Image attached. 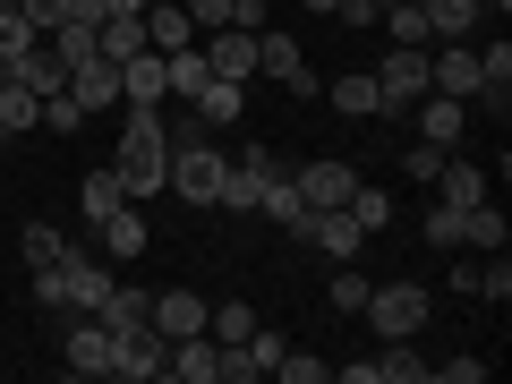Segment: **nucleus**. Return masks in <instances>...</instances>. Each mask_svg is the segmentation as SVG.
<instances>
[{
	"label": "nucleus",
	"mask_w": 512,
	"mask_h": 384,
	"mask_svg": "<svg viewBox=\"0 0 512 384\" xmlns=\"http://www.w3.org/2000/svg\"><path fill=\"white\" fill-rule=\"evenodd\" d=\"M111 171H120L128 205H146V197H163V188H171V128H163V111H128V120H120Z\"/></svg>",
	"instance_id": "1"
},
{
	"label": "nucleus",
	"mask_w": 512,
	"mask_h": 384,
	"mask_svg": "<svg viewBox=\"0 0 512 384\" xmlns=\"http://www.w3.org/2000/svg\"><path fill=\"white\" fill-rule=\"evenodd\" d=\"M222 180H231V154L214 146V128H205V120H180V128H171V197L222 205Z\"/></svg>",
	"instance_id": "2"
},
{
	"label": "nucleus",
	"mask_w": 512,
	"mask_h": 384,
	"mask_svg": "<svg viewBox=\"0 0 512 384\" xmlns=\"http://www.w3.org/2000/svg\"><path fill=\"white\" fill-rule=\"evenodd\" d=\"M111 282H120L111 265H94L86 248H69L60 265H43V274H35V299H43V308H60V316H94Z\"/></svg>",
	"instance_id": "3"
},
{
	"label": "nucleus",
	"mask_w": 512,
	"mask_h": 384,
	"mask_svg": "<svg viewBox=\"0 0 512 384\" xmlns=\"http://www.w3.org/2000/svg\"><path fill=\"white\" fill-rule=\"evenodd\" d=\"M367 325H376V342H410V333H427V316H436V291L427 282H367Z\"/></svg>",
	"instance_id": "4"
},
{
	"label": "nucleus",
	"mask_w": 512,
	"mask_h": 384,
	"mask_svg": "<svg viewBox=\"0 0 512 384\" xmlns=\"http://www.w3.org/2000/svg\"><path fill=\"white\" fill-rule=\"evenodd\" d=\"M376 86H384V120H402V111L427 94V43H384Z\"/></svg>",
	"instance_id": "5"
},
{
	"label": "nucleus",
	"mask_w": 512,
	"mask_h": 384,
	"mask_svg": "<svg viewBox=\"0 0 512 384\" xmlns=\"http://www.w3.org/2000/svg\"><path fill=\"white\" fill-rule=\"evenodd\" d=\"M111 376H120V384H163V376H171V342H163L154 325L111 333Z\"/></svg>",
	"instance_id": "6"
},
{
	"label": "nucleus",
	"mask_w": 512,
	"mask_h": 384,
	"mask_svg": "<svg viewBox=\"0 0 512 384\" xmlns=\"http://www.w3.org/2000/svg\"><path fill=\"white\" fill-rule=\"evenodd\" d=\"M256 77H274L282 94H316V69H308V52H299L291 35H282V26H256Z\"/></svg>",
	"instance_id": "7"
},
{
	"label": "nucleus",
	"mask_w": 512,
	"mask_h": 384,
	"mask_svg": "<svg viewBox=\"0 0 512 384\" xmlns=\"http://www.w3.org/2000/svg\"><path fill=\"white\" fill-rule=\"evenodd\" d=\"M282 180V154L274 146H248V154H231V180H222V214H256V197Z\"/></svg>",
	"instance_id": "8"
},
{
	"label": "nucleus",
	"mask_w": 512,
	"mask_h": 384,
	"mask_svg": "<svg viewBox=\"0 0 512 384\" xmlns=\"http://www.w3.org/2000/svg\"><path fill=\"white\" fill-rule=\"evenodd\" d=\"M427 94H453V103H478V94H487V77H478V43H444V52L427 60Z\"/></svg>",
	"instance_id": "9"
},
{
	"label": "nucleus",
	"mask_w": 512,
	"mask_h": 384,
	"mask_svg": "<svg viewBox=\"0 0 512 384\" xmlns=\"http://www.w3.org/2000/svg\"><path fill=\"white\" fill-rule=\"evenodd\" d=\"M60 367H69V376H111V325L103 316H77L69 333H60Z\"/></svg>",
	"instance_id": "10"
},
{
	"label": "nucleus",
	"mask_w": 512,
	"mask_h": 384,
	"mask_svg": "<svg viewBox=\"0 0 512 384\" xmlns=\"http://www.w3.org/2000/svg\"><path fill=\"white\" fill-rule=\"evenodd\" d=\"M163 94H171V77H163V52H154V43L120 60V103L128 111H163Z\"/></svg>",
	"instance_id": "11"
},
{
	"label": "nucleus",
	"mask_w": 512,
	"mask_h": 384,
	"mask_svg": "<svg viewBox=\"0 0 512 384\" xmlns=\"http://www.w3.org/2000/svg\"><path fill=\"white\" fill-rule=\"evenodd\" d=\"M197 43H205V69H214V77H231V86L256 77V35H248V26H214V35H197Z\"/></svg>",
	"instance_id": "12"
},
{
	"label": "nucleus",
	"mask_w": 512,
	"mask_h": 384,
	"mask_svg": "<svg viewBox=\"0 0 512 384\" xmlns=\"http://www.w3.org/2000/svg\"><path fill=\"white\" fill-rule=\"evenodd\" d=\"M291 188L308 197V214H333V205H350V188H359V171H350L342 154H325V163H308V171H299Z\"/></svg>",
	"instance_id": "13"
},
{
	"label": "nucleus",
	"mask_w": 512,
	"mask_h": 384,
	"mask_svg": "<svg viewBox=\"0 0 512 384\" xmlns=\"http://www.w3.org/2000/svg\"><path fill=\"white\" fill-rule=\"evenodd\" d=\"M410 111H419V146H444V154H453L461 137H470V103H453V94H419Z\"/></svg>",
	"instance_id": "14"
},
{
	"label": "nucleus",
	"mask_w": 512,
	"mask_h": 384,
	"mask_svg": "<svg viewBox=\"0 0 512 384\" xmlns=\"http://www.w3.org/2000/svg\"><path fill=\"white\" fill-rule=\"evenodd\" d=\"M94 239H103L111 265H128V256H146V248H154V222H146V205H120V214L94 222Z\"/></svg>",
	"instance_id": "15"
},
{
	"label": "nucleus",
	"mask_w": 512,
	"mask_h": 384,
	"mask_svg": "<svg viewBox=\"0 0 512 384\" xmlns=\"http://www.w3.org/2000/svg\"><path fill=\"white\" fill-rule=\"evenodd\" d=\"M69 103L86 111V120H94V111H111V103H120V60H103V52L77 60V69H69Z\"/></svg>",
	"instance_id": "16"
},
{
	"label": "nucleus",
	"mask_w": 512,
	"mask_h": 384,
	"mask_svg": "<svg viewBox=\"0 0 512 384\" xmlns=\"http://www.w3.org/2000/svg\"><path fill=\"white\" fill-rule=\"evenodd\" d=\"M308 248H325L333 265H359L367 231H359V222H350V205H333V214H316V222H308Z\"/></svg>",
	"instance_id": "17"
},
{
	"label": "nucleus",
	"mask_w": 512,
	"mask_h": 384,
	"mask_svg": "<svg viewBox=\"0 0 512 384\" xmlns=\"http://www.w3.org/2000/svg\"><path fill=\"white\" fill-rule=\"evenodd\" d=\"M427 188H436V205H487V171H478L470 154H444Z\"/></svg>",
	"instance_id": "18"
},
{
	"label": "nucleus",
	"mask_w": 512,
	"mask_h": 384,
	"mask_svg": "<svg viewBox=\"0 0 512 384\" xmlns=\"http://www.w3.org/2000/svg\"><path fill=\"white\" fill-rule=\"evenodd\" d=\"M205 308H214L205 291H163V299H154V316H146V325L163 333V342H180V333H205Z\"/></svg>",
	"instance_id": "19"
},
{
	"label": "nucleus",
	"mask_w": 512,
	"mask_h": 384,
	"mask_svg": "<svg viewBox=\"0 0 512 384\" xmlns=\"http://www.w3.org/2000/svg\"><path fill=\"white\" fill-rule=\"evenodd\" d=\"M171 376L180 384H222V342L214 333H180L171 342Z\"/></svg>",
	"instance_id": "20"
},
{
	"label": "nucleus",
	"mask_w": 512,
	"mask_h": 384,
	"mask_svg": "<svg viewBox=\"0 0 512 384\" xmlns=\"http://www.w3.org/2000/svg\"><path fill=\"white\" fill-rule=\"evenodd\" d=\"M0 77H18L26 94H60V86H69V60H60L52 43H35V52H26V60H9Z\"/></svg>",
	"instance_id": "21"
},
{
	"label": "nucleus",
	"mask_w": 512,
	"mask_h": 384,
	"mask_svg": "<svg viewBox=\"0 0 512 384\" xmlns=\"http://www.w3.org/2000/svg\"><path fill=\"white\" fill-rule=\"evenodd\" d=\"M333 111H342V120H384V86H376V69L333 77Z\"/></svg>",
	"instance_id": "22"
},
{
	"label": "nucleus",
	"mask_w": 512,
	"mask_h": 384,
	"mask_svg": "<svg viewBox=\"0 0 512 384\" xmlns=\"http://www.w3.org/2000/svg\"><path fill=\"white\" fill-rule=\"evenodd\" d=\"M427 376H436V359L419 350V333H410V342H384V350H376V384H427Z\"/></svg>",
	"instance_id": "23"
},
{
	"label": "nucleus",
	"mask_w": 512,
	"mask_h": 384,
	"mask_svg": "<svg viewBox=\"0 0 512 384\" xmlns=\"http://www.w3.org/2000/svg\"><path fill=\"white\" fill-rule=\"evenodd\" d=\"M146 43L154 52H188V43H197V26H188L180 0H146Z\"/></svg>",
	"instance_id": "24"
},
{
	"label": "nucleus",
	"mask_w": 512,
	"mask_h": 384,
	"mask_svg": "<svg viewBox=\"0 0 512 384\" xmlns=\"http://www.w3.org/2000/svg\"><path fill=\"white\" fill-rule=\"evenodd\" d=\"M256 214H265V222H282V231H291V239H308V197H299V188H291V171H282V180L274 188H265V197H256Z\"/></svg>",
	"instance_id": "25"
},
{
	"label": "nucleus",
	"mask_w": 512,
	"mask_h": 384,
	"mask_svg": "<svg viewBox=\"0 0 512 384\" xmlns=\"http://www.w3.org/2000/svg\"><path fill=\"white\" fill-rule=\"evenodd\" d=\"M120 205H128V188H120V171H111V163H94L86 180H77V214H86V222L120 214Z\"/></svg>",
	"instance_id": "26"
},
{
	"label": "nucleus",
	"mask_w": 512,
	"mask_h": 384,
	"mask_svg": "<svg viewBox=\"0 0 512 384\" xmlns=\"http://www.w3.org/2000/svg\"><path fill=\"white\" fill-rule=\"evenodd\" d=\"M419 18H427V35H436V43H470L478 0H419Z\"/></svg>",
	"instance_id": "27"
},
{
	"label": "nucleus",
	"mask_w": 512,
	"mask_h": 384,
	"mask_svg": "<svg viewBox=\"0 0 512 384\" xmlns=\"http://www.w3.org/2000/svg\"><path fill=\"white\" fill-rule=\"evenodd\" d=\"M461 248H478V256L512 248V222L495 214V197H487V205H470V214H461Z\"/></svg>",
	"instance_id": "28"
},
{
	"label": "nucleus",
	"mask_w": 512,
	"mask_h": 384,
	"mask_svg": "<svg viewBox=\"0 0 512 384\" xmlns=\"http://www.w3.org/2000/svg\"><path fill=\"white\" fill-rule=\"evenodd\" d=\"M94 316H103L111 333H137V325L154 316V291H128V282H111V291H103V308H94Z\"/></svg>",
	"instance_id": "29"
},
{
	"label": "nucleus",
	"mask_w": 512,
	"mask_h": 384,
	"mask_svg": "<svg viewBox=\"0 0 512 384\" xmlns=\"http://www.w3.org/2000/svg\"><path fill=\"white\" fill-rule=\"evenodd\" d=\"M239 111H248V86H231V77H205V94H197V120H205V128H231Z\"/></svg>",
	"instance_id": "30"
},
{
	"label": "nucleus",
	"mask_w": 512,
	"mask_h": 384,
	"mask_svg": "<svg viewBox=\"0 0 512 384\" xmlns=\"http://www.w3.org/2000/svg\"><path fill=\"white\" fill-rule=\"evenodd\" d=\"M43 120V94H26L18 77H0V137H26Z\"/></svg>",
	"instance_id": "31"
},
{
	"label": "nucleus",
	"mask_w": 512,
	"mask_h": 384,
	"mask_svg": "<svg viewBox=\"0 0 512 384\" xmlns=\"http://www.w3.org/2000/svg\"><path fill=\"white\" fill-rule=\"evenodd\" d=\"M94 52H103V60L146 52V9H137V18H103V26H94Z\"/></svg>",
	"instance_id": "32"
},
{
	"label": "nucleus",
	"mask_w": 512,
	"mask_h": 384,
	"mask_svg": "<svg viewBox=\"0 0 512 384\" xmlns=\"http://www.w3.org/2000/svg\"><path fill=\"white\" fill-rule=\"evenodd\" d=\"M18 256H26V274H43V265H60V256H69V231H52V222H26V231H18Z\"/></svg>",
	"instance_id": "33"
},
{
	"label": "nucleus",
	"mask_w": 512,
	"mask_h": 384,
	"mask_svg": "<svg viewBox=\"0 0 512 384\" xmlns=\"http://www.w3.org/2000/svg\"><path fill=\"white\" fill-rule=\"evenodd\" d=\"M461 214H470V205H427L419 231H427V248H436V256H453V248H461Z\"/></svg>",
	"instance_id": "34"
},
{
	"label": "nucleus",
	"mask_w": 512,
	"mask_h": 384,
	"mask_svg": "<svg viewBox=\"0 0 512 384\" xmlns=\"http://www.w3.org/2000/svg\"><path fill=\"white\" fill-rule=\"evenodd\" d=\"M350 222H359V231L376 239L384 222H393V197H384V188H367V180H359V188H350Z\"/></svg>",
	"instance_id": "35"
},
{
	"label": "nucleus",
	"mask_w": 512,
	"mask_h": 384,
	"mask_svg": "<svg viewBox=\"0 0 512 384\" xmlns=\"http://www.w3.org/2000/svg\"><path fill=\"white\" fill-rule=\"evenodd\" d=\"M274 376H282V384H325V376H333V359H316V350H282Z\"/></svg>",
	"instance_id": "36"
},
{
	"label": "nucleus",
	"mask_w": 512,
	"mask_h": 384,
	"mask_svg": "<svg viewBox=\"0 0 512 384\" xmlns=\"http://www.w3.org/2000/svg\"><path fill=\"white\" fill-rule=\"evenodd\" d=\"M35 43H43V35H35V26L18 18V9H0V69H9V60H26Z\"/></svg>",
	"instance_id": "37"
},
{
	"label": "nucleus",
	"mask_w": 512,
	"mask_h": 384,
	"mask_svg": "<svg viewBox=\"0 0 512 384\" xmlns=\"http://www.w3.org/2000/svg\"><path fill=\"white\" fill-rule=\"evenodd\" d=\"M325 308H333V316H359V308H367V274H359V265H350V274H333Z\"/></svg>",
	"instance_id": "38"
},
{
	"label": "nucleus",
	"mask_w": 512,
	"mask_h": 384,
	"mask_svg": "<svg viewBox=\"0 0 512 384\" xmlns=\"http://www.w3.org/2000/svg\"><path fill=\"white\" fill-rule=\"evenodd\" d=\"M18 18L35 26V35H52V26H69V18H77V0H18Z\"/></svg>",
	"instance_id": "39"
},
{
	"label": "nucleus",
	"mask_w": 512,
	"mask_h": 384,
	"mask_svg": "<svg viewBox=\"0 0 512 384\" xmlns=\"http://www.w3.org/2000/svg\"><path fill=\"white\" fill-rule=\"evenodd\" d=\"M35 128H52V137H69V128H86V111L69 103V86H60V94H43V120H35Z\"/></svg>",
	"instance_id": "40"
},
{
	"label": "nucleus",
	"mask_w": 512,
	"mask_h": 384,
	"mask_svg": "<svg viewBox=\"0 0 512 384\" xmlns=\"http://www.w3.org/2000/svg\"><path fill=\"white\" fill-rule=\"evenodd\" d=\"M478 299H512V256H504V248L478 265Z\"/></svg>",
	"instance_id": "41"
},
{
	"label": "nucleus",
	"mask_w": 512,
	"mask_h": 384,
	"mask_svg": "<svg viewBox=\"0 0 512 384\" xmlns=\"http://www.w3.org/2000/svg\"><path fill=\"white\" fill-rule=\"evenodd\" d=\"M188 9V26H197V35H214V26H231V0H180Z\"/></svg>",
	"instance_id": "42"
},
{
	"label": "nucleus",
	"mask_w": 512,
	"mask_h": 384,
	"mask_svg": "<svg viewBox=\"0 0 512 384\" xmlns=\"http://www.w3.org/2000/svg\"><path fill=\"white\" fill-rule=\"evenodd\" d=\"M436 163H444V146H410V154H402V171H410V180H419V188L436 180Z\"/></svg>",
	"instance_id": "43"
},
{
	"label": "nucleus",
	"mask_w": 512,
	"mask_h": 384,
	"mask_svg": "<svg viewBox=\"0 0 512 384\" xmlns=\"http://www.w3.org/2000/svg\"><path fill=\"white\" fill-rule=\"evenodd\" d=\"M231 26H248V35H256V26H274V0H231Z\"/></svg>",
	"instance_id": "44"
},
{
	"label": "nucleus",
	"mask_w": 512,
	"mask_h": 384,
	"mask_svg": "<svg viewBox=\"0 0 512 384\" xmlns=\"http://www.w3.org/2000/svg\"><path fill=\"white\" fill-rule=\"evenodd\" d=\"M333 384H376V359H333Z\"/></svg>",
	"instance_id": "45"
},
{
	"label": "nucleus",
	"mask_w": 512,
	"mask_h": 384,
	"mask_svg": "<svg viewBox=\"0 0 512 384\" xmlns=\"http://www.w3.org/2000/svg\"><path fill=\"white\" fill-rule=\"evenodd\" d=\"M436 376H444V384H478V376H487V359H444Z\"/></svg>",
	"instance_id": "46"
},
{
	"label": "nucleus",
	"mask_w": 512,
	"mask_h": 384,
	"mask_svg": "<svg viewBox=\"0 0 512 384\" xmlns=\"http://www.w3.org/2000/svg\"><path fill=\"white\" fill-rule=\"evenodd\" d=\"M94 9H103V18H137V9H146V0H94Z\"/></svg>",
	"instance_id": "47"
},
{
	"label": "nucleus",
	"mask_w": 512,
	"mask_h": 384,
	"mask_svg": "<svg viewBox=\"0 0 512 384\" xmlns=\"http://www.w3.org/2000/svg\"><path fill=\"white\" fill-rule=\"evenodd\" d=\"M299 9H316V18H333V9H342V0H299Z\"/></svg>",
	"instance_id": "48"
},
{
	"label": "nucleus",
	"mask_w": 512,
	"mask_h": 384,
	"mask_svg": "<svg viewBox=\"0 0 512 384\" xmlns=\"http://www.w3.org/2000/svg\"><path fill=\"white\" fill-rule=\"evenodd\" d=\"M384 9H393V0H376V18H384Z\"/></svg>",
	"instance_id": "49"
},
{
	"label": "nucleus",
	"mask_w": 512,
	"mask_h": 384,
	"mask_svg": "<svg viewBox=\"0 0 512 384\" xmlns=\"http://www.w3.org/2000/svg\"><path fill=\"white\" fill-rule=\"evenodd\" d=\"M0 9H18V0H0Z\"/></svg>",
	"instance_id": "50"
}]
</instances>
